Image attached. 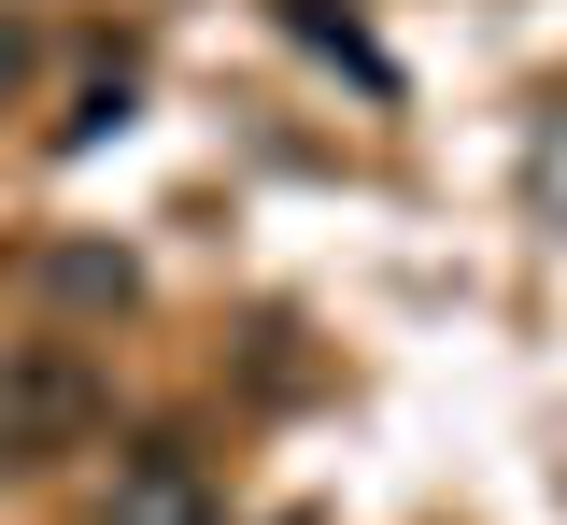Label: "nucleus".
I'll use <instances>...</instances> for the list:
<instances>
[{
	"label": "nucleus",
	"mask_w": 567,
	"mask_h": 525,
	"mask_svg": "<svg viewBox=\"0 0 567 525\" xmlns=\"http://www.w3.org/2000/svg\"><path fill=\"white\" fill-rule=\"evenodd\" d=\"M43 299H58V312H128L142 270L114 256V241H58V256H43Z\"/></svg>",
	"instance_id": "obj_3"
},
{
	"label": "nucleus",
	"mask_w": 567,
	"mask_h": 525,
	"mask_svg": "<svg viewBox=\"0 0 567 525\" xmlns=\"http://www.w3.org/2000/svg\"><path fill=\"white\" fill-rule=\"evenodd\" d=\"M100 412H114V383L85 341H14L0 356V454H71L100 441Z\"/></svg>",
	"instance_id": "obj_1"
},
{
	"label": "nucleus",
	"mask_w": 567,
	"mask_h": 525,
	"mask_svg": "<svg viewBox=\"0 0 567 525\" xmlns=\"http://www.w3.org/2000/svg\"><path fill=\"white\" fill-rule=\"evenodd\" d=\"M100 525H227V497L199 483V454H185V441H142V454H114Z\"/></svg>",
	"instance_id": "obj_2"
}]
</instances>
